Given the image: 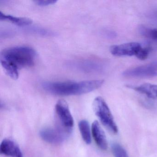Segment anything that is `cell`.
I'll list each match as a JSON object with an SVG mask.
<instances>
[{
  "mask_svg": "<svg viewBox=\"0 0 157 157\" xmlns=\"http://www.w3.org/2000/svg\"><path fill=\"white\" fill-rule=\"evenodd\" d=\"M36 56V52L32 48L14 47L1 52L0 61L6 73L16 80L19 78V70L34 66Z\"/></svg>",
  "mask_w": 157,
  "mask_h": 157,
  "instance_id": "cell-1",
  "label": "cell"
},
{
  "mask_svg": "<svg viewBox=\"0 0 157 157\" xmlns=\"http://www.w3.org/2000/svg\"><path fill=\"white\" fill-rule=\"evenodd\" d=\"M103 80H93L84 81L44 82L43 89L52 94L58 95H79L93 91L101 87Z\"/></svg>",
  "mask_w": 157,
  "mask_h": 157,
  "instance_id": "cell-2",
  "label": "cell"
},
{
  "mask_svg": "<svg viewBox=\"0 0 157 157\" xmlns=\"http://www.w3.org/2000/svg\"><path fill=\"white\" fill-rule=\"evenodd\" d=\"M55 112L57 128L66 135L70 134L74 125V120L67 102L59 100L55 106Z\"/></svg>",
  "mask_w": 157,
  "mask_h": 157,
  "instance_id": "cell-3",
  "label": "cell"
},
{
  "mask_svg": "<svg viewBox=\"0 0 157 157\" xmlns=\"http://www.w3.org/2000/svg\"><path fill=\"white\" fill-rule=\"evenodd\" d=\"M93 108L95 115L104 126L112 133L117 134L118 132L117 126L104 100L100 96L96 97L93 103Z\"/></svg>",
  "mask_w": 157,
  "mask_h": 157,
  "instance_id": "cell-4",
  "label": "cell"
},
{
  "mask_svg": "<svg viewBox=\"0 0 157 157\" xmlns=\"http://www.w3.org/2000/svg\"><path fill=\"white\" fill-rule=\"evenodd\" d=\"M123 76L128 78H147L157 76V61L127 70Z\"/></svg>",
  "mask_w": 157,
  "mask_h": 157,
  "instance_id": "cell-5",
  "label": "cell"
},
{
  "mask_svg": "<svg viewBox=\"0 0 157 157\" xmlns=\"http://www.w3.org/2000/svg\"><path fill=\"white\" fill-rule=\"evenodd\" d=\"M142 47L137 43H129L122 44L112 46L110 47L111 54L116 56H136Z\"/></svg>",
  "mask_w": 157,
  "mask_h": 157,
  "instance_id": "cell-6",
  "label": "cell"
},
{
  "mask_svg": "<svg viewBox=\"0 0 157 157\" xmlns=\"http://www.w3.org/2000/svg\"><path fill=\"white\" fill-rule=\"evenodd\" d=\"M40 135L44 141L54 144L61 143L66 136L57 128H44L40 131Z\"/></svg>",
  "mask_w": 157,
  "mask_h": 157,
  "instance_id": "cell-7",
  "label": "cell"
},
{
  "mask_svg": "<svg viewBox=\"0 0 157 157\" xmlns=\"http://www.w3.org/2000/svg\"><path fill=\"white\" fill-rule=\"evenodd\" d=\"M71 66L79 70L88 72H101L105 68L104 65L101 62L90 60L73 62Z\"/></svg>",
  "mask_w": 157,
  "mask_h": 157,
  "instance_id": "cell-8",
  "label": "cell"
},
{
  "mask_svg": "<svg viewBox=\"0 0 157 157\" xmlns=\"http://www.w3.org/2000/svg\"><path fill=\"white\" fill-rule=\"evenodd\" d=\"M1 154L10 157H23L21 151L14 141L10 139L2 140L0 146Z\"/></svg>",
  "mask_w": 157,
  "mask_h": 157,
  "instance_id": "cell-9",
  "label": "cell"
},
{
  "mask_svg": "<svg viewBox=\"0 0 157 157\" xmlns=\"http://www.w3.org/2000/svg\"><path fill=\"white\" fill-rule=\"evenodd\" d=\"M91 130L93 137L97 146L102 150H106L107 148L106 136L98 121L93 122L92 125Z\"/></svg>",
  "mask_w": 157,
  "mask_h": 157,
  "instance_id": "cell-10",
  "label": "cell"
},
{
  "mask_svg": "<svg viewBox=\"0 0 157 157\" xmlns=\"http://www.w3.org/2000/svg\"><path fill=\"white\" fill-rule=\"evenodd\" d=\"M135 90L145 94L148 98L155 99L157 98V85L144 83L140 86L131 87Z\"/></svg>",
  "mask_w": 157,
  "mask_h": 157,
  "instance_id": "cell-11",
  "label": "cell"
},
{
  "mask_svg": "<svg viewBox=\"0 0 157 157\" xmlns=\"http://www.w3.org/2000/svg\"><path fill=\"white\" fill-rule=\"evenodd\" d=\"M0 20L1 21L11 22L18 26H26L30 25L33 23V21L30 18L26 17H14L11 15L6 14L0 12Z\"/></svg>",
  "mask_w": 157,
  "mask_h": 157,
  "instance_id": "cell-12",
  "label": "cell"
},
{
  "mask_svg": "<svg viewBox=\"0 0 157 157\" xmlns=\"http://www.w3.org/2000/svg\"><path fill=\"white\" fill-rule=\"evenodd\" d=\"M79 128L82 139L84 142L89 144L91 142L90 130L88 121L86 120H81L78 124Z\"/></svg>",
  "mask_w": 157,
  "mask_h": 157,
  "instance_id": "cell-13",
  "label": "cell"
},
{
  "mask_svg": "<svg viewBox=\"0 0 157 157\" xmlns=\"http://www.w3.org/2000/svg\"><path fill=\"white\" fill-rule=\"evenodd\" d=\"M139 32L142 36L157 41V29L156 28L154 29L140 26L139 28Z\"/></svg>",
  "mask_w": 157,
  "mask_h": 157,
  "instance_id": "cell-14",
  "label": "cell"
},
{
  "mask_svg": "<svg viewBox=\"0 0 157 157\" xmlns=\"http://www.w3.org/2000/svg\"><path fill=\"white\" fill-rule=\"evenodd\" d=\"M112 150L114 157H129L126 151L118 143H114L112 145Z\"/></svg>",
  "mask_w": 157,
  "mask_h": 157,
  "instance_id": "cell-15",
  "label": "cell"
},
{
  "mask_svg": "<svg viewBox=\"0 0 157 157\" xmlns=\"http://www.w3.org/2000/svg\"><path fill=\"white\" fill-rule=\"evenodd\" d=\"M151 51V48L149 47L141 48L136 57L140 60H145L148 56L150 52Z\"/></svg>",
  "mask_w": 157,
  "mask_h": 157,
  "instance_id": "cell-16",
  "label": "cell"
},
{
  "mask_svg": "<svg viewBox=\"0 0 157 157\" xmlns=\"http://www.w3.org/2000/svg\"><path fill=\"white\" fill-rule=\"evenodd\" d=\"M35 2L39 6H46L55 4L57 2V1L55 0H46V1L39 0V1H36Z\"/></svg>",
  "mask_w": 157,
  "mask_h": 157,
  "instance_id": "cell-17",
  "label": "cell"
},
{
  "mask_svg": "<svg viewBox=\"0 0 157 157\" xmlns=\"http://www.w3.org/2000/svg\"><path fill=\"white\" fill-rule=\"evenodd\" d=\"M105 34L106 35L107 37H111V38H113L117 36L116 33L111 30H108L105 32Z\"/></svg>",
  "mask_w": 157,
  "mask_h": 157,
  "instance_id": "cell-18",
  "label": "cell"
}]
</instances>
